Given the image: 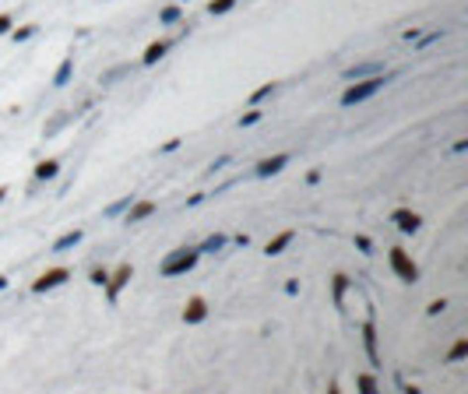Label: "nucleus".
Wrapping results in <instances>:
<instances>
[{"instance_id":"nucleus-1","label":"nucleus","mask_w":468,"mask_h":394,"mask_svg":"<svg viewBox=\"0 0 468 394\" xmlns=\"http://www.w3.org/2000/svg\"><path fill=\"white\" fill-rule=\"evenodd\" d=\"M384 85V77H373V81H363V85H352V88H348L345 95H341V102L345 106H356V102H363V99H370L377 88Z\"/></svg>"},{"instance_id":"nucleus-2","label":"nucleus","mask_w":468,"mask_h":394,"mask_svg":"<svg viewBox=\"0 0 468 394\" xmlns=\"http://www.w3.org/2000/svg\"><path fill=\"white\" fill-rule=\"evenodd\" d=\"M391 264H395V271L401 274L405 282H415V274H419V271H415V264H412L401 250H391Z\"/></svg>"},{"instance_id":"nucleus-3","label":"nucleus","mask_w":468,"mask_h":394,"mask_svg":"<svg viewBox=\"0 0 468 394\" xmlns=\"http://www.w3.org/2000/svg\"><path fill=\"white\" fill-rule=\"evenodd\" d=\"M64 278H67V271H64V267H57V271H46V274H43V278H39V282H35V292H46V289H53V285H60Z\"/></svg>"},{"instance_id":"nucleus-4","label":"nucleus","mask_w":468,"mask_h":394,"mask_svg":"<svg viewBox=\"0 0 468 394\" xmlns=\"http://www.w3.org/2000/svg\"><path fill=\"white\" fill-rule=\"evenodd\" d=\"M194 257H198V254H180V257H173V261H166V274H176V271H187L190 264H194Z\"/></svg>"},{"instance_id":"nucleus-5","label":"nucleus","mask_w":468,"mask_h":394,"mask_svg":"<svg viewBox=\"0 0 468 394\" xmlns=\"http://www.w3.org/2000/svg\"><path fill=\"white\" fill-rule=\"evenodd\" d=\"M395 222H398V229H405V232H415V229H419V215H415V211H395Z\"/></svg>"},{"instance_id":"nucleus-6","label":"nucleus","mask_w":468,"mask_h":394,"mask_svg":"<svg viewBox=\"0 0 468 394\" xmlns=\"http://www.w3.org/2000/svg\"><path fill=\"white\" fill-rule=\"evenodd\" d=\"M285 162H289V155H275V159H264V162L257 166V173H261V176H267V173H278Z\"/></svg>"},{"instance_id":"nucleus-7","label":"nucleus","mask_w":468,"mask_h":394,"mask_svg":"<svg viewBox=\"0 0 468 394\" xmlns=\"http://www.w3.org/2000/svg\"><path fill=\"white\" fill-rule=\"evenodd\" d=\"M183 317H187V321H201V317H204V303H201V299H190V310L183 313Z\"/></svg>"},{"instance_id":"nucleus-8","label":"nucleus","mask_w":468,"mask_h":394,"mask_svg":"<svg viewBox=\"0 0 468 394\" xmlns=\"http://www.w3.org/2000/svg\"><path fill=\"white\" fill-rule=\"evenodd\" d=\"M289 240H292V232H282V236H278L275 243H267V254H282V247H285Z\"/></svg>"},{"instance_id":"nucleus-9","label":"nucleus","mask_w":468,"mask_h":394,"mask_svg":"<svg viewBox=\"0 0 468 394\" xmlns=\"http://www.w3.org/2000/svg\"><path fill=\"white\" fill-rule=\"evenodd\" d=\"M166 53V46L162 43H155V46H148V53H144V64H155V60H159Z\"/></svg>"},{"instance_id":"nucleus-10","label":"nucleus","mask_w":468,"mask_h":394,"mask_svg":"<svg viewBox=\"0 0 468 394\" xmlns=\"http://www.w3.org/2000/svg\"><path fill=\"white\" fill-rule=\"evenodd\" d=\"M74 243H77V232H67L64 240L57 243V250H67V247H74Z\"/></svg>"},{"instance_id":"nucleus-11","label":"nucleus","mask_w":468,"mask_h":394,"mask_svg":"<svg viewBox=\"0 0 468 394\" xmlns=\"http://www.w3.org/2000/svg\"><path fill=\"white\" fill-rule=\"evenodd\" d=\"M127 274H131V267H120V274H116V282H113V289H109L113 296H116V289H120V285H124V278H127Z\"/></svg>"},{"instance_id":"nucleus-12","label":"nucleus","mask_w":468,"mask_h":394,"mask_svg":"<svg viewBox=\"0 0 468 394\" xmlns=\"http://www.w3.org/2000/svg\"><path fill=\"white\" fill-rule=\"evenodd\" d=\"M35 173H39V176H53V173H57V162H43Z\"/></svg>"},{"instance_id":"nucleus-13","label":"nucleus","mask_w":468,"mask_h":394,"mask_svg":"<svg viewBox=\"0 0 468 394\" xmlns=\"http://www.w3.org/2000/svg\"><path fill=\"white\" fill-rule=\"evenodd\" d=\"M148 211H151V204H137V208H134V215H131V222H134V218H144Z\"/></svg>"},{"instance_id":"nucleus-14","label":"nucleus","mask_w":468,"mask_h":394,"mask_svg":"<svg viewBox=\"0 0 468 394\" xmlns=\"http://www.w3.org/2000/svg\"><path fill=\"white\" fill-rule=\"evenodd\" d=\"M67 74H70V60L60 67V74H57V85H64V81H67Z\"/></svg>"},{"instance_id":"nucleus-15","label":"nucleus","mask_w":468,"mask_h":394,"mask_svg":"<svg viewBox=\"0 0 468 394\" xmlns=\"http://www.w3.org/2000/svg\"><path fill=\"white\" fill-rule=\"evenodd\" d=\"M465 352H468V345H465V341H461V345H458V348H454V352H451V359H461V356H465Z\"/></svg>"},{"instance_id":"nucleus-16","label":"nucleus","mask_w":468,"mask_h":394,"mask_svg":"<svg viewBox=\"0 0 468 394\" xmlns=\"http://www.w3.org/2000/svg\"><path fill=\"white\" fill-rule=\"evenodd\" d=\"M225 7H232V0H218V4H211V11L218 14V11H225Z\"/></svg>"},{"instance_id":"nucleus-17","label":"nucleus","mask_w":468,"mask_h":394,"mask_svg":"<svg viewBox=\"0 0 468 394\" xmlns=\"http://www.w3.org/2000/svg\"><path fill=\"white\" fill-rule=\"evenodd\" d=\"M4 28H7V18H0V32H4Z\"/></svg>"}]
</instances>
